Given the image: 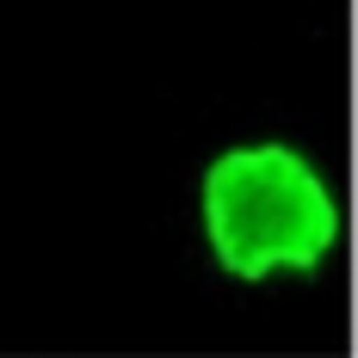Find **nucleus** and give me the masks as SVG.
<instances>
[{
  "label": "nucleus",
  "mask_w": 358,
  "mask_h": 358,
  "mask_svg": "<svg viewBox=\"0 0 358 358\" xmlns=\"http://www.w3.org/2000/svg\"><path fill=\"white\" fill-rule=\"evenodd\" d=\"M198 235L229 285L272 290L322 278L346 235L340 185L303 143L248 136L198 173Z\"/></svg>",
  "instance_id": "obj_1"
}]
</instances>
